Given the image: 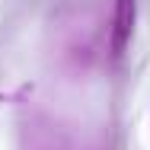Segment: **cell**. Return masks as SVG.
<instances>
[{
	"mask_svg": "<svg viewBox=\"0 0 150 150\" xmlns=\"http://www.w3.org/2000/svg\"><path fill=\"white\" fill-rule=\"evenodd\" d=\"M134 19H137L134 0H115V10H112V54H115V58L125 54V48H128V42H131Z\"/></svg>",
	"mask_w": 150,
	"mask_h": 150,
	"instance_id": "obj_1",
	"label": "cell"
}]
</instances>
